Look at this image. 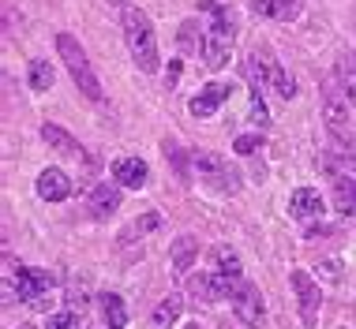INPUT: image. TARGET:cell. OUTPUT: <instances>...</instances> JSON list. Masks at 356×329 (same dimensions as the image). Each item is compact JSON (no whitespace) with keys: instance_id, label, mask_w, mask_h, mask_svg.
<instances>
[{"instance_id":"cell-1","label":"cell","mask_w":356,"mask_h":329,"mask_svg":"<svg viewBox=\"0 0 356 329\" xmlns=\"http://www.w3.org/2000/svg\"><path fill=\"white\" fill-rule=\"evenodd\" d=\"M199 8L210 15V26L203 34V49L199 53H203V64L210 71H221L229 64V53H233V42H236V19L218 0H199Z\"/></svg>"},{"instance_id":"cell-23","label":"cell","mask_w":356,"mask_h":329,"mask_svg":"<svg viewBox=\"0 0 356 329\" xmlns=\"http://www.w3.org/2000/svg\"><path fill=\"white\" fill-rule=\"evenodd\" d=\"M338 79L345 86V94H349V101L356 105V56H345L338 64Z\"/></svg>"},{"instance_id":"cell-17","label":"cell","mask_w":356,"mask_h":329,"mask_svg":"<svg viewBox=\"0 0 356 329\" xmlns=\"http://www.w3.org/2000/svg\"><path fill=\"white\" fill-rule=\"evenodd\" d=\"M180 311H184V299H180V296H165L158 307H154V314H150V329H169V326L180 318Z\"/></svg>"},{"instance_id":"cell-29","label":"cell","mask_w":356,"mask_h":329,"mask_svg":"<svg viewBox=\"0 0 356 329\" xmlns=\"http://www.w3.org/2000/svg\"><path fill=\"white\" fill-rule=\"evenodd\" d=\"M177 79H180V64H172V67H169V75H165V86H169V90L177 86Z\"/></svg>"},{"instance_id":"cell-27","label":"cell","mask_w":356,"mask_h":329,"mask_svg":"<svg viewBox=\"0 0 356 329\" xmlns=\"http://www.w3.org/2000/svg\"><path fill=\"white\" fill-rule=\"evenodd\" d=\"M180 42H184V49H203V37H195V23L180 26Z\"/></svg>"},{"instance_id":"cell-6","label":"cell","mask_w":356,"mask_h":329,"mask_svg":"<svg viewBox=\"0 0 356 329\" xmlns=\"http://www.w3.org/2000/svg\"><path fill=\"white\" fill-rule=\"evenodd\" d=\"M248 56H252V60L259 64V75H263V83H270L285 101H293V98H296V83H293V75H289L285 67L277 64V56L266 49V45H255V49L248 53Z\"/></svg>"},{"instance_id":"cell-19","label":"cell","mask_w":356,"mask_h":329,"mask_svg":"<svg viewBox=\"0 0 356 329\" xmlns=\"http://www.w3.org/2000/svg\"><path fill=\"white\" fill-rule=\"evenodd\" d=\"M42 139L49 142L53 150H60V153H79V150H83L79 142H75L64 128H56V124H42Z\"/></svg>"},{"instance_id":"cell-14","label":"cell","mask_w":356,"mask_h":329,"mask_svg":"<svg viewBox=\"0 0 356 329\" xmlns=\"http://www.w3.org/2000/svg\"><path fill=\"white\" fill-rule=\"evenodd\" d=\"M334 206L345 221H356V180L338 176L334 180Z\"/></svg>"},{"instance_id":"cell-5","label":"cell","mask_w":356,"mask_h":329,"mask_svg":"<svg viewBox=\"0 0 356 329\" xmlns=\"http://www.w3.org/2000/svg\"><path fill=\"white\" fill-rule=\"evenodd\" d=\"M191 164L199 169V176H203L210 187L225 191V195H236V191H240V172H236L225 158H218V153L195 150V153H191Z\"/></svg>"},{"instance_id":"cell-11","label":"cell","mask_w":356,"mask_h":329,"mask_svg":"<svg viewBox=\"0 0 356 329\" xmlns=\"http://www.w3.org/2000/svg\"><path fill=\"white\" fill-rule=\"evenodd\" d=\"M120 210V187L117 183H98L90 195V217L94 221H109Z\"/></svg>"},{"instance_id":"cell-2","label":"cell","mask_w":356,"mask_h":329,"mask_svg":"<svg viewBox=\"0 0 356 329\" xmlns=\"http://www.w3.org/2000/svg\"><path fill=\"white\" fill-rule=\"evenodd\" d=\"M124 42H128V53L139 71H158V37H154V23L143 8H124Z\"/></svg>"},{"instance_id":"cell-31","label":"cell","mask_w":356,"mask_h":329,"mask_svg":"<svg viewBox=\"0 0 356 329\" xmlns=\"http://www.w3.org/2000/svg\"><path fill=\"white\" fill-rule=\"evenodd\" d=\"M184 329H203V326H199V322H188V326H184Z\"/></svg>"},{"instance_id":"cell-16","label":"cell","mask_w":356,"mask_h":329,"mask_svg":"<svg viewBox=\"0 0 356 329\" xmlns=\"http://www.w3.org/2000/svg\"><path fill=\"white\" fill-rule=\"evenodd\" d=\"M169 258H172V269H177V273H188L191 262L199 258V239L195 236H180L177 244H172Z\"/></svg>"},{"instance_id":"cell-4","label":"cell","mask_w":356,"mask_h":329,"mask_svg":"<svg viewBox=\"0 0 356 329\" xmlns=\"http://www.w3.org/2000/svg\"><path fill=\"white\" fill-rule=\"evenodd\" d=\"M323 120H326V128H330L334 139L353 135L349 131V94H345L338 71L323 79Z\"/></svg>"},{"instance_id":"cell-12","label":"cell","mask_w":356,"mask_h":329,"mask_svg":"<svg viewBox=\"0 0 356 329\" xmlns=\"http://www.w3.org/2000/svg\"><path fill=\"white\" fill-rule=\"evenodd\" d=\"M38 195L45 202H64L72 195V180L60 169H45V172H38Z\"/></svg>"},{"instance_id":"cell-18","label":"cell","mask_w":356,"mask_h":329,"mask_svg":"<svg viewBox=\"0 0 356 329\" xmlns=\"http://www.w3.org/2000/svg\"><path fill=\"white\" fill-rule=\"evenodd\" d=\"M102 318L109 329H124L128 326V307H124V299L117 292H105L102 296Z\"/></svg>"},{"instance_id":"cell-26","label":"cell","mask_w":356,"mask_h":329,"mask_svg":"<svg viewBox=\"0 0 356 329\" xmlns=\"http://www.w3.org/2000/svg\"><path fill=\"white\" fill-rule=\"evenodd\" d=\"M45 329H79V314L75 311H60V314H49Z\"/></svg>"},{"instance_id":"cell-25","label":"cell","mask_w":356,"mask_h":329,"mask_svg":"<svg viewBox=\"0 0 356 329\" xmlns=\"http://www.w3.org/2000/svg\"><path fill=\"white\" fill-rule=\"evenodd\" d=\"M233 150L240 153V158H252L255 150H263V135H240V139L233 142Z\"/></svg>"},{"instance_id":"cell-7","label":"cell","mask_w":356,"mask_h":329,"mask_svg":"<svg viewBox=\"0 0 356 329\" xmlns=\"http://www.w3.org/2000/svg\"><path fill=\"white\" fill-rule=\"evenodd\" d=\"M293 288H296V303H300L304 326H315V322H319V307H323L319 285L312 280V273H304V269H293Z\"/></svg>"},{"instance_id":"cell-20","label":"cell","mask_w":356,"mask_h":329,"mask_svg":"<svg viewBox=\"0 0 356 329\" xmlns=\"http://www.w3.org/2000/svg\"><path fill=\"white\" fill-rule=\"evenodd\" d=\"M158 225H161V214H147V217L131 221V225L120 232V244H136V236H147V232H154Z\"/></svg>"},{"instance_id":"cell-3","label":"cell","mask_w":356,"mask_h":329,"mask_svg":"<svg viewBox=\"0 0 356 329\" xmlns=\"http://www.w3.org/2000/svg\"><path fill=\"white\" fill-rule=\"evenodd\" d=\"M56 53H60V60H64V67H68V75L75 79V86L83 90V98L102 101V83H98V75H94L90 60H86L83 45L75 42L72 34H56Z\"/></svg>"},{"instance_id":"cell-13","label":"cell","mask_w":356,"mask_h":329,"mask_svg":"<svg viewBox=\"0 0 356 329\" xmlns=\"http://www.w3.org/2000/svg\"><path fill=\"white\" fill-rule=\"evenodd\" d=\"M289 214L300 217V221H312L323 214V195L315 187H296L293 199H289Z\"/></svg>"},{"instance_id":"cell-9","label":"cell","mask_w":356,"mask_h":329,"mask_svg":"<svg viewBox=\"0 0 356 329\" xmlns=\"http://www.w3.org/2000/svg\"><path fill=\"white\" fill-rule=\"evenodd\" d=\"M229 94H233V86L229 83H210L199 90V98H191V116H199V120H210L221 105L229 101Z\"/></svg>"},{"instance_id":"cell-28","label":"cell","mask_w":356,"mask_h":329,"mask_svg":"<svg viewBox=\"0 0 356 329\" xmlns=\"http://www.w3.org/2000/svg\"><path fill=\"white\" fill-rule=\"evenodd\" d=\"M165 158H172V164H177V172H180V180H184V176H188V169H184V153H180V146L165 142Z\"/></svg>"},{"instance_id":"cell-15","label":"cell","mask_w":356,"mask_h":329,"mask_svg":"<svg viewBox=\"0 0 356 329\" xmlns=\"http://www.w3.org/2000/svg\"><path fill=\"white\" fill-rule=\"evenodd\" d=\"M255 15H266V19H296L300 12V0H248Z\"/></svg>"},{"instance_id":"cell-21","label":"cell","mask_w":356,"mask_h":329,"mask_svg":"<svg viewBox=\"0 0 356 329\" xmlns=\"http://www.w3.org/2000/svg\"><path fill=\"white\" fill-rule=\"evenodd\" d=\"M214 262H218V273H225V277H233V280H240V273H244L240 258L229 247H214Z\"/></svg>"},{"instance_id":"cell-22","label":"cell","mask_w":356,"mask_h":329,"mask_svg":"<svg viewBox=\"0 0 356 329\" xmlns=\"http://www.w3.org/2000/svg\"><path fill=\"white\" fill-rule=\"evenodd\" d=\"M53 79H56V75H53V64L49 60H31V90H38V94L49 90Z\"/></svg>"},{"instance_id":"cell-32","label":"cell","mask_w":356,"mask_h":329,"mask_svg":"<svg viewBox=\"0 0 356 329\" xmlns=\"http://www.w3.org/2000/svg\"><path fill=\"white\" fill-rule=\"evenodd\" d=\"M15 329H34V326H31V322H23V326H15Z\"/></svg>"},{"instance_id":"cell-30","label":"cell","mask_w":356,"mask_h":329,"mask_svg":"<svg viewBox=\"0 0 356 329\" xmlns=\"http://www.w3.org/2000/svg\"><path fill=\"white\" fill-rule=\"evenodd\" d=\"M319 236H330V228L319 225V228H312V232H307V239H319Z\"/></svg>"},{"instance_id":"cell-24","label":"cell","mask_w":356,"mask_h":329,"mask_svg":"<svg viewBox=\"0 0 356 329\" xmlns=\"http://www.w3.org/2000/svg\"><path fill=\"white\" fill-rule=\"evenodd\" d=\"M334 142H338L334 158H338L349 172H356V139H353V135H345V139H334Z\"/></svg>"},{"instance_id":"cell-8","label":"cell","mask_w":356,"mask_h":329,"mask_svg":"<svg viewBox=\"0 0 356 329\" xmlns=\"http://www.w3.org/2000/svg\"><path fill=\"white\" fill-rule=\"evenodd\" d=\"M233 311L244 326H259L266 318V307H263V292L255 285H240L233 292Z\"/></svg>"},{"instance_id":"cell-10","label":"cell","mask_w":356,"mask_h":329,"mask_svg":"<svg viewBox=\"0 0 356 329\" xmlns=\"http://www.w3.org/2000/svg\"><path fill=\"white\" fill-rule=\"evenodd\" d=\"M113 180L120 183V187H147L150 180V164L143 158H117L113 161Z\"/></svg>"},{"instance_id":"cell-33","label":"cell","mask_w":356,"mask_h":329,"mask_svg":"<svg viewBox=\"0 0 356 329\" xmlns=\"http://www.w3.org/2000/svg\"><path fill=\"white\" fill-rule=\"evenodd\" d=\"M113 4H124V8H128V0H113Z\"/></svg>"}]
</instances>
